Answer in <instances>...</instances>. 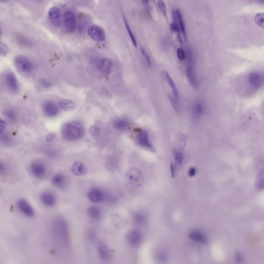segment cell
Returning a JSON list of instances; mask_svg holds the SVG:
<instances>
[{"instance_id": "1", "label": "cell", "mask_w": 264, "mask_h": 264, "mask_svg": "<svg viewBox=\"0 0 264 264\" xmlns=\"http://www.w3.org/2000/svg\"><path fill=\"white\" fill-rule=\"evenodd\" d=\"M63 138L68 141L74 142L81 139L84 136L85 130L82 124L77 121H72L64 124L62 128Z\"/></svg>"}, {"instance_id": "2", "label": "cell", "mask_w": 264, "mask_h": 264, "mask_svg": "<svg viewBox=\"0 0 264 264\" xmlns=\"http://www.w3.org/2000/svg\"><path fill=\"white\" fill-rule=\"evenodd\" d=\"M29 169L32 175L39 179L45 178L48 174V166L42 161L37 160L33 162L30 165Z\"/></svg>"}, {"instance_id": "3", "label": "cell", "mask_w": 264, "mask_h": 264, "mask_svg": "<svg viewBox=\"0 0 264 264\" xmlns=\"http://www.w3.org/2000/svg\"><path fill=\"white\" fill-rule=\"evenodd\" d=\"M126 177L128 182L135 187H139L143 184L144 178L140 170L135 167H131L127 170Z\"/></svg>"}, {"instance_id": "4", "label": "cell", "mask_w": 264, "mask_h": 264, "mask_svg": "<svg viewBox=\"0 0 264 264\" xmlns=\"http://www.w3.org/2000/svg\"><path fill=\"white\" fill-rule=\"evenodd\" d=\"M14 63L16 68L21 72L28 73L33 68V65L30 61L23 56L19 55L16 56L14 59Z\"/></svg>"}, {"instance_id": "5", "label": "cell", "mask_w": 264, "mask_h": 264, "mask_svg": "<svg viewBox=\"0 0 264 264\" xmlns=\"http://www.w3.org/2000/svg\"><path fill=\"white\" fill-rule=\"evenodd\" d=\"M163 73L165 78L171 87V99L172 104L175 109L178 111L179 108V100L178 91L174 82L168 72L164 70Z\"/></svg>"}, {"instance_id": "6", "label": "cell", "mask_w": 264, "mask_h": 264, "mask_svg": "<svg viewBox=\"0 0 264 264\" xmlns=\"http://www.w3.org/2000/svg\"><path fill=\"white\" fill-rule=\"evenodd\" d=\"M48 18L51 24L53 26L58 27L61 25L62 20V15L60 10L58 7H54L49 10Z\"/></svg>"}, {"instance_id": "7", "label": "cell", "mask_w": 264, "mask_h": 264, "mask_svg": "<svg viewBox=\"0 0 264 264\" xmlns=\"http://www.w3.org/2000/svg\"><path fill=\"white\" fill-rule=\"evenodd\" d=\"M88 35L93 40L98 42L104 41L105 35L103 30L98 26L93 25L90 26L87 30Z\"/></svg>"}, {"instance_id": "8", "label": "cell", "mask_w": 264, "mask_h": 264, "mask_svg": "<svg viewBox=\"0 0 264 264\" xmlns=\"http://www.w3.org/2000/svg\"><path fill=\"white\" fill-rule=\"evenodd\" d=\"M64 20L67 30L70 32L74 31L76 24L75 16L73 12L70 10L66 11L64 14Z\"/></svg>"}, {"instance_id": "9", "label": "cell", "mask_w": 264, "mask_h": 264, "mask_svg": "<svg viewBox=\"0 0 264 264\" xmlns=\"http://www.w3.org/2000/svg\"><path fill=\"white\" fill-rule=\"evenodd\" d=\"M136 138L137 142L140 146L152 151L154 150L148 134L145 131L142 130L137 132Z\"/></svg>"}, {"instance_id": "10", "label": "cell", "mask_w": 264, "mask_h": 264, "mask_svg": "<svg viewBox=\"0 0 264 264\" xmlns=\"http://www.w3.org/2000/svg\"><path fill=\"white\" fill-rule=\"evenodd\" d=\"M5 81L6 86L10 92L13 93L18 92L19 89L18 83L15 76L12 72H9L6 73Z\"/></svg>"}, {"instance_id": "11", "label": "cell", "mask_w": 264, "mask_h": 264, "mask_svg": "<svg viewBox=\"0 0 264 264\" xmlns=\"http://www.w3.org/2000/svg\"><path fill=\"white\" fill-rule=\"evenodd\" d=\"M42 108L44 113L47 116H54L58 113L59 110L56 105L49 100L44 101L42 104Z\"/></svg>"}, {"instance_id": "12", "label": "cell", "mask_w": 264, "mask_h": 264, "mask_svg": "<svg viewBox=\"0 0 264 264\" xmlns=\"http://www.w3.org/2000/svg\"><path fill=\"white\" fill-rule=\"evenodd\" d=\"M17 205L19 210L24 214L29 217L34 216V212L32 208L25 199H19L17 202Z\"/></svg>"}, {"instance_id": "13", "label": "cell", "mask_w": 264, "mask_h": 264, "mask_svg": "<svg viewBox=\"0 0 264 264\" xmlns=\"http://www.w3.org/2000/svg\"><path fill=\"white\" fill-rule=\"evenodd\" d=\"M70 169L72 174L77 176H81L86 174L87 168L82 162L79 161H74L71 164Z\"/></svg>"}, {"instance_id": "14", "label": "cell", "mask_w": 264, "mask_h": 264, "mask_svg": "<svg viewBox=\"0 0 264 264\" xmlns=\"http://www.w3.org/2000/svg\"><path fill=\"white\" fill-rule=\"evenodd\" d=\"M42 203L45 206L51 207L55 203L56 198L54 194L51 192L46 191L42 193L40 196Z\"/></svg>"}, {"instance_id": "15", "label": "cell", "mask_w": 264, "mask_h": 264, "mask_svg": "<svg viewBox=\"0 0 264 264\" xmlns=\"http://www.w3.org/2000/svg\"><path fill=\"white\" fill-rule=\"evenodd\" d=\"M97 67L102 74L108 75L111 72L112 63L109 59H103L100 61L97 64Z\"/></svg>"}, {"instance_id": "16", "label": "cell", "mask_w": 264, "mask_h": 264, "mask_svg": "<svg viewBox=\"0 0 264 264\" xmlns=\"http://www.w3.org/2000/svg\"><path fill=\"white\" fill-rule=\"evenodd\" d=\"M88 197L90 201L94 203L101 202L103 199L102 191L99 189L94 188L90 190L88 193Z\"/></svg>"}, {"instance_id": "17", "label": "cell", "mask_w": 264, "mask_h": 264, "mask_svg": "<svg viewBox=\"0 0 264 264\" xmlns=\"http://www.w3.org/2000/svg\"><path fill=\"white\" fill-rule=\"evenodd\" d=\"M249 81L250 84L254 88L258 89L261 84L262 77L260 74L257 72H252L249 76Z\"/></svg>"}, {"instance_id": "18", "label": "cell", "mask_w": 264, "mask_h": 264, "mask_svg": "<svg viewBox=\"0 0 264 264\" xmlns=\"http://www.w3.org/2000/svg\"><path fill=\"white\" fill-rule=\"evenodd\" d=\"M127 237L128 241L131 244L133 245H136L140 242L141 235L138 231L133 230L129 233Z\"/></svg>"}, {"instance_id": "19", "label": "cell", "mask_w": 264, "mask_h": 264, "mask_svg": "<svg viewBox=\"0 0 264 264\" xmlns=\"http://www.w3.org/2000/svg\"><path fill=\"white\" fill-rule=\"evenodd\" d=\"M59 107L63 110L67 111H71L76 108V105L73 101L64 99L60 100L58 102Z\"/></svg>"}, {"instance_id": "20", "label": "cell", "mask_w": 264, "mask_h": 264, "mask_svg": "<svg viewBox=\"0 0 264 264\" xmlns=\"http://www.w3.org/2000/svg\"><path fill=\"white\" fill-rule=\"evenodd\" d=\"M97 248L100 258L103 260H107L109 258V252L105 244L102 241H100L97 243Z\"/></svg>"}, {"instance_id": "21", "label": "cell", "mask_w": 264, "mask_h": 264, "mask_svg": "<svg viewBox=\"0 0 264 264\" xmlns=\"http://www.w3.org/2000/svg\"><path fill=\"white\" fill-rule=\"evenodd\" d=\"M172 17L174 22L170 24V28L172 31L177 33L178 40L181 45L182 46L183 43L179 33L180 29L178 22L177 15L173 14L172 15Z\"/></svg>"}, {"instance_id": "22", "label": "cell", "mask_w": 264, "mask_h": 264, "mask_svg": "<svg viewBox=\"0 0 264 264\" xmlns=\"http://www.w3.org/2000/svg\"><path fill=\"white\" fill-rule=\"evenodd\" d=\"M113 217V224L115 228L123 227L126 225L127 220L126 218L118 214H114Z\"/></svg>"}, {"instance_id": "23", "label": "cell", "mask_w": 264, "mask_h": 264, "mask_svg": "<svg viewBox=\"0 0 264 264\" xmlns=\"http://www.w3.org/2000/svg\"><path fill=\"white\" fill-rule=\"evenodd\" d=\"M203 108L202 104L197 103L194 105L192 109V116L194 119H199L203 115Z\"/></svg>"}, {"instance_id": "24", "label": "cell", "mask_w": 264, "mask_h": 264, "mask_svg": "<svg viewBox=\"0 0 264 264\" xmlns=\"http://www.w3.org/2000/svg\"><path fill=\"white\" fill-rule=\"evenodd\" d=\"M194 71L191 66H188L186 69V74L189 81L192 86L195 87L197 86V81Z\"/></svg>"}, {"instance_id": "25", "label": "cell", "mask_w": 264, "mask_h": 264, "mask_svg": "<svg viewBox=\"0 0 264 264\" xmlns=\"http://www.w3.org/2000/svg\"><path fill=\"white\" fill-rule=\"evenodd\" d=\"M178 22L180 29L183 34L184 38L186 42L187 41L186 35V33L185 25L182 15L179 10L178 9L176 10Z\"/></svg>"}, {"instance_id": "26", "label": "cell", "mask_w": 264, "mask_h": 264, "mask_svg": "<svg viewBox=\"0 0 264 264\" xmlns=\"http://www.w3.org/2000/svg\"><path fill=\"white\" fill-rule=\"evenodd\" d=\"M189 236L192 240L195 241L204 242L205 241L202 233L197 230H193L189 234Z\"/></svg>"}, {"instance_id": "27", "label": "cell", "mask_w": 264, "mask_h": 264, "mask_svg": "<svg viewBox=\"0 0 264 264\" xmlns=\"http://www.w3.org/2000/svg\"><path fill=\"white\" fill-rule=\"evenodd\" d=\"M87 213L90 218L93 219H98L100 216V210L96 207H91L87 209Z\"/></svg>"}, {"instance_id": "28", "label": "cell", "mask_w": 264, "mask_h": 264, "mask_svg": "<svg viewBox=\"0 0 264 264\" xmlns=\"http://www.w3.org/2000/svg\"><path fill=\"white\" fill-rule=\"evenodd\" d=\"M101 130L100 128L96 125L91 126L88 130V133L94 139H97L100 136Z\"/></svg>"}, {"instance_id": "29", "label": "cell", "mask_w": 264, "mask_h": 264, "mask_svg": "<svg viewBox=\"0 0 264 264\" xmlns=\"http://www.w3.org/2000/svg\"><path fill=\"white\" fill-rule=\"evenodd\" d=\"M264 171L262 170L258 174L256 182L257 187L260 189H263L264 185Z\"/></svg>"}, {"instance_id": "30", "label": "cell", "mask_w": 264, "mask_h": 264, "mask_svg": "<svg viewBox=\"0 0 264 264\" xmlns=\"http://www.w3.org/2000/svg\"><path fill=\"white\" fill-rule=\"evenodd\" d=\"M62 176L60 174H57L54 176L52 179V184L55 186L59 187L60 186L63 182Z\"/></svg>"}, {"instance_id": "31", "label": "cell", "mask_w": 264, "mask_h": 264, "mask_svg": "<svg viewBox=\"0 0 264 264\" xmlns=\"http://www.w3.org/2000/svg\"><path fill=\"white\" fill-rule=\"evenodd\" d=\"M254 20L255 23L261 27H264V14L259 13L255 16Z\"/></svg>"}, {"instance_id": "32", "label": "cell", "mask_w": 264, "mask_h": 264, "mask_svg": "<svg viewBox=\"0 0 264 264\" xmlns=\"http://www.w3.org/2000/svg\"><path fill=\"white\" fill-rule=\"evenodd\" d=\"M123 17L125 25L127 28V31L128 32V34L129 35L130 37V38L132 42L133 43L134 46L135 47H136L137 46V44L136 40L134 38V35L130 29L129 28L128 24L127 23V21L124 15L123 16Z\"/></svg>"}, {"instance_id": "33", "label": "cell", "mask_w": 264, "mask_h": 264, "mask_svg": "<svg viewBox=\"0 0 264 264\" xmlns=\"http://www.w3.org/2000/svg\"><path fill=\"white\" fill-rule=\"evenodd\" d=\"M114 124L116 128L122 130L124 129L127 127L128 124L126 121L122 119L116 121Z\"/></svg>"}, {"instance_id": "34", "label": "cell", "mask_w": 264, "mask_h": 264, "mask_svg": "<svg viewBox=\"0 0 264 264\" xmlns=\"http://www.w3.org/2000/svg\"><path fill=\"white\" fill-rule=\"evenodd\" d=\"M174 155L176 164H178L180 165L183 158V155L180 152L176 150L174 151Z\"/></svg>"}, {"instance_id": "35", "label": "cell", "mask_w": 264, "mask_h": 264, "mask_svg": "<svg viewBox=\"0 0 264 264\" xmlns=\"http://www.w3.org/2000/svg\"><path fill=\"white\" fill-rule=\"evenodd\" d=\"M158 4L161 12L165 16L166 18L167 19V20H168V18L166 10L165 5L164 3L162 1H159L158 2Z\"/></svg>"}, {"instance_id": "36", "label": "cell", "mask_w": 264, "mask_h": 264, "mask_svg": "<svg viewBox=\"0 0 264 264\" xmlns=\"http://www.w3.org/2000/svg\"><path fill=\"white\" fill-rule=\"evenodd\" d=\"M178 59L180 61L183 60L185 57V53L183 50L181 48H178L177 51Z\"/></svg>"}, {"instance_id": "37", "label": "cell", "mask_w": 264, "mask_h": 264, "mask_svg": "<svg viewBox=\"0 0 264 264\" xmlns=\"http://www.w3.org/2000/svg\"><path fill=\"white\" fill-rule=\"evenodd\" d=\"M41 85L45 88L50 87L52 85V83L48 80L45 79H42L39 81Z\"/></svg>"}, {"instance_id": "38", "label": "cell", "mask_w": 264, "mask_h": 264, "mask_svg": "<svg viewBox=\"0 0 264 264\" xmlns=\"http://www.w3.org/2000/svg\"><path fill=\"white\" fill-rule=\"evenodd\" d=\"M8 167L7 165L3 162H1L0 164V173L1 175H2L5 174L7 171Z\"/></svg>"}, {"instance_id": "39", "label": "cell", "mask_w": 264, "mask_h": 264, "mask_svg": "<svg viewBox=\"0 0 264 264\" xmlns=\"http://www.w3.org/2000/svg\"><path fill=\"white\" fill-rule=\"evenodd\" d=\"M1 54L2 55H4L8 53L9 51V49L8 47L5 44L2 43V45H1Z\"/></svg>"}, {"instance_id": "40", "label": "cell", "mask_w": 264, "mask_h": 264, "mask_svg": "<svg viewBox=\"0 0 264 264\" xmlns=\"http://www.w3.org/2000/svg\"><path fill=\"white\" fill-rule=\"evenodd\" d=\"M135 221L138 223H141L144 220V218L143 216L140 214H136L135 216Z\"/></svg>"}, {"instance_id": "41", "label": "cell", "mask_w": 264, "mask_h": 264, "mask_svg": "<svg viewBox=\"0 0 264 264\" xmlns=\"http://www.w3.org/2000/svg\"><path fill=\"white\" fill-rule=\"evenodd\" d=\"M55 133H51L48 134L46 137V140L48 142H51L55 136Z\"/></svg>"}, {"instance_id": "42", "label": "cell", "mask_w": 264, "mask_h": 264, "mask_svg": "<svg viewBox=\"0 0 264 264\" xmlns=\"http://www.w3.org/2000/svg\"><path fill=\"white\" fill-rule=\"evenodd\" d=\"M196 170L193 167L190 168L188 170V174L189 176L190 177L194 176Z\"/></svg>"}, {"instance_id": "43", "label": "cell", "mask_w": 264, "mask_h": 264, "mask_svg": "<svg viewBox=\"0 0 264 264\" xmlns=\"http://www.w3.org/2000/svg\"><path fill=\"white\" fill-rule=\"evenodd\" d=\"M145 57L148 65L150 66L151 65V63L150 57L148 55H146Z\"/></svg>"}, {"instance_id": "44", "label": "cell", "mask_w": 264, "mask_h": 264, "mask_svg": "<svg viewBox=\"0 0 264 264\" xmlns=\"http://www.w3.org/2000/svg\"><path fill=\"white\" fill-rule=\"evenodd\" d=\"M170 168L171 172V177L172 178H173L174 176L175 172L174 166L172 163H171L170 164Z\"/></svg>"}, {"instance_id": "45", "label": "cell", "mask_w": 264, "mask_h": 264, "mask_svg": "<svg viewBox=\"0 0 264 264\" xmlns=\"http://www.w3.org/2000/svg\"><path fill=\"white\" fill-rule=\"evenodd\" d=\"M141 51L143 55H144L145 54V52L144 48H141Z\"/></svg>"}]
</instances>
